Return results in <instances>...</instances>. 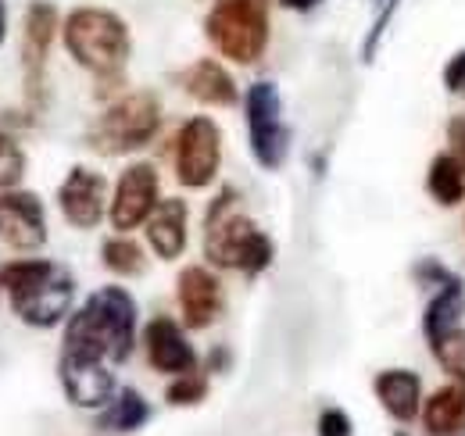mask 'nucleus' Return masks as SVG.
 Listing matches in <instances>:
<instances>
[{
	"instance_id": "obj_13",
	"label": "nucleus",
	"mask_w": 465,
	"mask_h": 436,
	"mask_svg": "<svg viewBox=\"0 0 465 436\" xmlns=\"http://www.w3.org/2000/svg\"><path fill=\"white\" fill-rule=\"evenodd\" d=\"M58 380L64 397L75 408H104L115 397V376L108 362H90V358H68L61 354Z\"/></svg>"
},
{
	"instance_id": "obj_10",
	"label": "nucleus",
	"mask_w": 465,
	"mask_h": 436,
	"mask_svg": "<svg viewBox=\"0 0 465 436\" xmlns=\"http://www.w3.org/2000/svg\"><path fill=\"white\" fill-rule=\"evenodd\" d=\"M158 208V172L154 164L136 162L122 172L115 186V197L108 204V215L118 233H129L136 225H147L151 212Z\"/></svg>"
},
{
	"instance_id": "obj_6",
	"label": "nucleus",
	"mask_w": 465,
	"mask_h": 436,
	"mask_svg": "<svg viewBox=\"0 0 465 436\" xmlns=\"http://www.w3.org/2000/svg\"><path fill=\"white\" fill-rule=\"evenodd\" d=\"M204 33L236 64H254L269 47V0H215Z\"/></svg>"
},
{
	"instance_id": "obj_11",
	"label": "nucleus",
	"mask_w": 465,
	"mask_h": 436,
	"mask_svg": "<svg viewBox=\"0 0 465 436\" xmlns=\"http://www.w3.org/2000/svg\"><path fill=\"white\" fill-rule=\"evenodd\" d=\"M61 215L75 229H97L108 204V179L86 164H75L58 186Z\"/></svg>"
},
{
	"instance_id": "obj_26",
	"label": "nucleus",
	"mask_w": 465,
	"mask_h": 436,
	"mask_svg": "<svg viewBox=\"0 0 465 436\" xmlns=\"http://www.w3.org/2000/svg\"><path fill=\"white\" fill-rule=\"evenodd\" d=\"M25 175V154L15 144V136H7L0 129V190H15Z\"/></svg>"
},
{
	"instance_id": "obj_27",
	"label": "nucleus",
	"mask_w": 465,
	"mask_h": 436,
	"mask_svg": "<svg viewBox=\"0 0 465 436\" xmlns=\"http://www.w3.org/2000/svg\"><path fill=\"white\" fill-rule=\"evenodd\" d=\"M398 4H401V0H391V4L380 11V18L372 22V29H369V36H365V44H361V61H372V57H376V47H380V40H383V33H387V22H391V15L398 11Z\"/></svg>"
},
{
	"instance_id": "obj_20",
	"label": "nucleus",
	"mask_w": 465,
	"mask_h": 436,
	"mask_svg": "<svg viewBox=\"0 0 465 436\" xmlns=\"http://www.w3.org/2000/svg\"><path fill=\"white\" fill-rule=\"evenodd\" d=\"M462 315H465V282L459 275H451L437 297L426 304V315H422V332L430 343H437L444 332L462 326Z\"/></svg>"
},
{
	"instance_id": "obj_17",
	"label": "nucleus",
	"mask_w": 465,
	"mask_h": 436,
	"mask_svg": "<svg viewBox=\"0 0 465 436\" xmlns=\"http://www.w3.org/2000/svg\"><path fill=\"white\" fill-rule=\"evenodd\" d=\"M183 86L193 101L201 104H212V108H232L240 101V90L232 83V75L212 57H201L186 75H183Z\"/></svg>"
},
{
	"instance_id": "obj_32",
	"label": "nucleus",
	"mask_w": 465,
	"mask_h": 436,
	"mask_svg": "<svg viewBox=\"0 0 465 436\" xmlns=\"http://www.w3.org/2000/svg\"><path fill=\"white\" fill-rule=\"evenodd\" d=\"M4 36H7V15H4V0H0V44H4Z\"/></svg>"
},
{
	"instance_id": "obj_18",
	"label": "nucleus",
	"mask_w": 465,
	"mask_h": 436,
	"mask_svg": "<svg viewBox=\"0 0 465 436\" xmlns=\"http://www.w3.org/2000/svg\"><path fill=\"white\" fill-rule=\"evenodd\" d=\"M380 404L398 419V422H411L419 415V404H422V380L419 372H408V369H387L380 372L372 382Z\"/></svg>"
},
{
	"instance_id": "obj_19",
	"label": "nucleus",
	"mask_w": 465,
	"mask_h": 436,
	"mask_svg": "<svg viewBox=\"0 0 465 436\" xmlns=\"http://www.w3.org/2000/svg\"><path fill=\"white\" fill-rule=\"evenodd\" d=\"M422 426L430 436H465V382L440 386L422 404Z\"/></svg>"
},
{
	"instance_id": "obj_23",
	"label": "nucleus",
	"mask_w": 465,
	"mask_h": 436,
	"mask_svg": "<svg viewBox=\"0 0 465 436\" xmlns=\"http://www.w3.org/2000/svg\"><path fill=\"white\" fill-rule=\"evenodd\" d=\"M101 258H104V269L115 275H140L147 269V258H143V247L136 240H129L125 233L104 240L101 247Z\"/></svg>"
},
{
	"instance_id": "obj_31",
	"label": "nucleus",
	"mask_w": 465,
	"mask_h": 436,
	"mask_svg": "<svg viewBox=\"0 0 465 436\" xmlns=\"http://www.w3.org/2000/svg\"><path fill=\"white\" fill-rule=\"evenodd\" d=\"M280 4H287V7H297V11H312L319 0H280Z\"/></svg>"
},
{
	"instance_id": "obj_29",
	"label": "nucleus",
	"mask_w": 465,
	"mask_h": 436,
	"mask_svg": "<svg viewBox=\"0 0 465 436\" xmlns=\"http://www.w3.org/2000/svg\"><path fill=\"white\" fill-rule=\"evenodd\" d=\"M444 86L451 90V94H465V51L448 61V68H444Z\"/></svg>"
},
{
	"instance_id": "obj_33",
	"label": "nucleus",
	"mask_w": 465,
	"mask_h": 436,
	"mask_svg": "<svg viewBox=\"0 0 465 436\" xmlns=\"http://www.w3.org/2000/svg\"><path fill=\"white\" fill-rule=\"evenodd\" d=\"M394 436H405V433H394Z\"/></svg>"
},
{
	"instance_id": "obj_9",
	"label": "nucleus",
	"mask_w": 465,
	"mask_h": 436,
	"mask_svg": "<svg viewBox=\"0 0 465 436\" xmlns=\"http://www.w3.org/2000/svg\"><path fill=\"white\" fill-rule=\"evenodd\" d=\"M58 33V7L51 0H33L25 7L22 22V72H25V101L29 108L40 104L44 94V72H47V54Z\"/></svg>"
},
{
	"instance_id": "obj_25",
	"label": "nucleus",
	"mask_w": 465,
	"mask_h": 436,
	"mask_svg": "<svg viewBox=\"0 0 465 436\" xmlns=\"http://www.w3.org/2000/svg\"><path fill=\"white\" fill-rule=\"evenodd\" d=\"M208 397V380L201 376V372H186V376H175L169 382V390H165V401L173 404V408H193V404H201Z\"/></svg>"
},
{
	"instance_id": "obj_12",
	"label": "nucleus",
	"mask_w": 465,
	"mask_h": 436,
	"mask_svg": "<svg viewBox=\"0 0 465 436\" xmlns=\"http://www.w3.org/2000/svg\"><path fill=\"white\" fill-rule=\"evenodd\" d=\"M0 240L18 251H40L47 243V215L36 193L29 190L0 193Z\"/></svg>"
},
{
	"instance_id": "obj_21",
	"label": "nucleus",
	"mask_w": 465,
	"mask_h": 436,
	"mask_svg": "<svg viewBox=\"0 0 465 436\" xmlns=\"http://www.w3.org/2000/svg\"><path fill=\"white\" fill-rule=\"evenodd\" d=\"M147 419H151V404L143 401L140 390L125 386L104 404V411L97 419V430H104V433H136L140 426H147Z\"/></svg>"
},
{
	"instance_id": "obj_5",
	"label": "nucleus",
	"mask_w": 465,
	"mask_h": 436,
	"mask_svg": "<svg viewBox=\"0 0 465 436\" xmlns=\"http://www.w3.org/2000/svg\"><path fill=\"white\" fill-rule=\"evenodd\" d=\"M158 125H162V101H158V94L136 90V94L118 97L115 104L90 125L86 144L97 154H108V158L133 154V151L147 147L158 136Z\"/></svg>"
},
{
	"instance_id": "obj_24",
	"label": "nucleus",
	"mask_w": 465,
	"mask_h": 436,
	"mask_svg": "<svg viewBox=\"0 0 465 436\" xmlns=\"http://www.w3.org/2000/svg\"><path fill=\"white\" fill-rule=\"evenodd\" d=\"M433 347V354H437V362H440V369L451 376L455 382H465V329H451V332H444L437 343H430Z\"/></svg>"
},
{
	"instance_id": "obj_1",
	"label": "nucleus",
	"mask_w": 465,
	"mask_h": 436,
	"mask_svg": "<svg viewBox=\"0 0 465 436\" xmlns=\"http://www.w3.org/2000/svg\"><path fill=\"white\" fill-rule=\"evenodd\" d=\"M133 343H136V301H133V293L125 286H101L68 319L61 354L122 365L133 354Z\"/></svg>"
},
{
	"instance_id": "obj_14",
	"label": "nucleus",
	"mask_w": 465,
	"mask_h": 436,
	"mask_svg": "<svg viewBox=\"0 0 465 436\" xmlns=\"http://www.w3.org/2000/svg\"><path fill=\"white\" fill-rule=\"evenodd\" d=\"M175 297L183 308V322L190 329H208L223 312V282L201 265H190L179 272Z\"/></svg>"
},
{
	"instance_id": "obj_2",
	"label": "nucleus",
	"mask_w": 465,
	"mask_h": 436,
	"mask_svg": "<svg viewBox=\"0 0 465 436\" xmlns=\"http://www.w3.org/2000/svg\"><path fill=\"white\" fill-rule=\"evenodd\" d=\"M204 258L219 269L258 275L265 272L276 258L272 240L243 215L236 212V190L223 186V193L212 201L204 218Z\"/></svg>"
},
{
	"instance_id": "obj_8",
	"label": "nucleus",
	"mask_w": 465,
	"mask_h": 436,
	"mask_svg": "<svg viewBox=\"0 0 465 436\" xmlns=\"http://www.w3.org/2000/svg\"><path fill=\"white\" fill-rule=\"evenodd\" d=\"M223 133L208 114H193L175 140V179L186 190H204L219 175Z\"/></svg>"
},
{
	"instance_id": "obj_3",
	"label": "nucleus",
	"mask_w": 465,
	"mask_h": 436,
	"mask_svg": "<svg viewBox=\"0 0 465 436\" xmlns=\"http://www.w3.org/2000/svg\"><path fill=\"white\" fill-rule=\"evenodd\" d=\"M0 290L11 297V308L25 326L51 329L72 308L75 279L54 262L25 258L0 265Z\"/></svg>"
},
{
	"instance_id": "obj_7",
	"label": "nucleus",
	"mask_w": 465,
	"mask_h": 436,
	"mask_svg": "<svg viewBox=\"0 0 465 436\" xmlns=\"http://www.w3.org/2000/svg\"><path fill=\"white\" fill-rule=\"evenodd\" d=\"M243 111H247V140H251L254 162L269 172L283 168L287 154H291V129L283 122V101H280L276 83L262 79V83L247 86Z\"/></svg>"
},
{
	"instance_id": "obj_30",
	"label": "nucleus",
	"mask_w": 465,
	"mask_h": 436,
	"mask_svg": "<svg viewBox=\"0 0 465 436\" xmlns=\"http://www.w3.org/2000/svg\"><path fill=\"white\" fill-rule=\"evenodd\" d=\"M448 136H451V154L465 164V118H455L448 125Z\"/></svg>"
},
{
	"instance_id": "obj_28",
	"label": "nucleus",
	"mask_w": 465,
	"mask_h": 436,
	"mask_svg": "<svg viewBox=\"0 0 465 436\" xmlns=\"http://www.w3.org/2000/svg\"><path fill=\"white\" fill-rule=\"evenodd\" d=\"M351 433H354V426H351L348 411L326 408V411L319 415V436H351Z\"/></svg>"
},
{
	"instance_id": "obj_16",
	"label": "nucleus",
	"mask_w": 465,
	"mask_h": 436,
	"mask_svg": "<svg viewBox=\"0 0 465 436\" xmlns=\"http://www.w3.org/2000/svg\"><path fill=\"white\" fill-rule=\"evenodd\" d=\"M186 218L190 208L183 197H165L147 218V243L162 262H175L186 251Z\"/></svg>"
},
{
	"instance_id": "obj_4",
	"label": "nucleus",
	"mask_w": 465,
	"mask_h": 436,
	"mask_svg": "<svg viewBox=\"0 0 465 436\" xmlns=\"http://www.w3.org/2000/svg\"><path fill=\"white\" fill-rule=\"evenodd\" d=\"M64 47L86 72L101 79H118L133 44H129V25L115 11L79 7L64 18Z\"/></svg>"
},
{
	"instance_id": "obj_15",
	"label": "nucleus",
	"mask_w": 465,
	"mask_h": 436,
	"mask_svg": "<svg viewBox=\"0 0 465 436\" xmlns=\"http://www.w3.org/2000/svg\"><path fill=\"white\" fill-rule=\"evenodd\" d=\"M143 347H147V362L165 372V376H186L197 372V351L190 347V340L183 336V329L173 319L158 315L154 322L143 329Z\"/></svg>"
},
{
	"instance_id": "obj_22",
	"label": "nucleus",
	"mask_w": 465,
	"mask_h": 436,
	"mask_svg": "<svg viewBox=\"0 0 465 436\" xmlns=\"http://www.w3.org/2000/svg\"><path fill=\"white\" fill-rule=\"evenodd\" d=\"M426 190L437 204L444 208H455L462 204L465 197V164L455 154H437L430 164V175H426Z\"/></svg>"
}]
</instances>
